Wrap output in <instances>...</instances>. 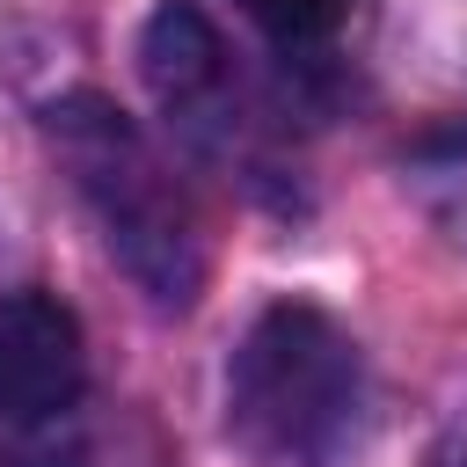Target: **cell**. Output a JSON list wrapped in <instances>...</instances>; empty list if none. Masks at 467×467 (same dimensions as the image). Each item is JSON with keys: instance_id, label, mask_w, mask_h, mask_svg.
I'll return each instance as SVG.
<instances>
[{"instance_id": "cell-1", "label": "cell", "mask_w": 467, "mask_h": 467, "mask_svg": "<svg viewBox=\"0 0 467 467\" xmlns=\"http://www.w3.org/2000/svg\"><path fill=\"white\" fill-rule=\"evenodd\" d=\"M365 401L358 343L321 306H270L226 365V431L270 467H321L343 452Z\"/></svg>"}, {"instance_id": "cell-2", "label": "cell", "mask_w": 467, "mask_h": 467, "mask_svg": "<svg viewBox=\"0 0 467 467\" xmlns=\"http://www.w3.org/2000/svg\"><path fill=\"white\" fill-rule=\"evenodd\" d=\"M51 139L80 182V197L95 204L117 263L161 299V306H190L197 277H204V248H197V219L175 190V175L153 161V146L131 131L124 109L73 95L51 102Z\"/></svg>"}, {"instance_id": "cell-3", "label": "cell", "mask_w": 467, "mask_h": 467, "mask_svg": "<svg viewBox=\"0 0 467 467\" xmlns=\"http://www.w3.org/2000/svg\"><path fill=\"white\" fill-rule=\"evenodd\" d=\"M88 350L80 321L51 292H7L0 299V416L7 423H51L80 401Z\"/></svg>"}, {"instance_id": "cell-4", "label": "cell", "mask_w": 467, "mask_h": 467, "mask_svg": "<svg viewBox=\"0 0 467 467\" xmlns=\"http://www.w3.org/2000/svg\"><path fill=\"white\" fill-rule=\"evenodd\" d=\"M219 73H226V51H219L212 22L197 7H182V0H168L153 15V29H146V80L161 88V102L190 109L204 88H219Z\"/></svg>"}, {"instance_id": "cell-5", "label": "cell", "mask_w": 467, "mask_h": 467, "mask_svg": "<svg viewBox=\"0 0 467 467\" xmlns=\"http://www.w3.org/2000/svg\"><path fill=\"white\" fill-rule=\"evenodd\" d=\"M270 44H321L350 22V0H234Z\"/></svg>"}]
</instances>
